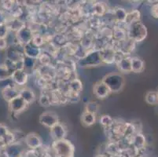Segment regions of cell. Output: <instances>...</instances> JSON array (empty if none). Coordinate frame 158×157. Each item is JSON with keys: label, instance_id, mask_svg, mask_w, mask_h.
I'll use <instances>...</instances> for the list:
<instances>
[{"label": "cell", "instance_id": "obj_1", "mask_svg": "<svg viewBox=\"0 0 158 157\" xmlns=\"http://www.w3.org/2000/svg\"><path fill=\"white\" fill-rule=\"evenodd\" d=\"M102 81L108 86L111 93H119L125 85V79L121 73H109L104 76Z\"/></svg>", "mask_w": 158, "mask_h": 157}, {"label": "cell", "instance_id": "obj_2", "mask_svg": "<svg viewBox=\"0 0 158 157\" xmlns=\"http://www.w3.org/2000/svg\"><path fill=\"white\" fill-rule=\"evenodd\" d=\"M148 31L146 26L139 21L130 24L127 28V38L134 41L135 43H140L146 38Z\"/></svg>", "mask_w": 158, "mask_h": 157}, {"label": "cell", "instance_id": "obj_3", "mask_svg": "<svg viewBox=\"0 0 158 157\" xmlns=\"http://www.w3.org/2000/svg\"><path fill=\"white\" fill-rule=\"evenodd\" d=\"M53 149L56 157H74L75 147L67 139L54 142Z\"/></svg>", "mask_w": 158, "mask_h": 157}, {"label": "cell", "instance_id": "obj_4", "mask_svg": "<svg viewBox=\"0 0 158 157\" xmlns=\"http://www.w3.org/2000/svg\"><path fill=\"white\" fill-rule=\"evenodd\" d=\"M102 64V60L99 50H93L89 52L79 60V64L80 67L83 68L96 67Z\"/></svg>", "mask_w": 158, "mask_h": 157}, {"label": "cell", "instance_id": "obj_5", "mask_svg": "<svg viewBox=\"0 0 158 157\" xmlns=\"http://www.w3.org/2000/svg\"><path fill=\"white\" fill-rule=\"evenodd\" d=\"M39 121L43 126L51 129L57 123H59V118H58V115L55 112L46 111L40 115Z\"/></svg>", "mask_w": 158, "mask_h": 157}, {"label": "cell", "instance_id": "obj_6", "mask_svg": "<svg viewBox=\"0 0 158 157\" xmlns=\"http://www.w3.org/2000/svg\"><path fill=\"white\" fill-rule=\"evenodd\" d=\"M24 142L31 150H35L42 146L43 141L40 136L35 133H29L24 138Z\"/></svg>", "mask_w": 158, "mask_h": 157}, {"label": "cell", "instance_id": "obj_7", "mask_svg": "<svg viewBox=\"0 0 158 157\" xmlns=\"http://www.w3.org/2000/svg\"><path fill=\"white\" fill-rule=\"evenodd\" d=\"M50 133H51V136L54 142H57V141L65 139L66 134H67V129L64 124L59 122L55 126L51 128Z\"/></svg>", "mask_w": 158, "mask_h": 157}, {"label": "cell", "instance_id": "obj_8", "mask_svg": "<svg viewBox=\"0 0 158 157\" xmlns=\"http://www.w3.org/2000/svg\"><path fill=\"white\" fill-rule=\"evenodd\" d=\"M17 37H18V41L21 43L24 44V46L31 43L33 38L32 31L28 26L24 25L22 28L19 30L17 33Z\"/></svg>", "mask_w": 158, "mask_h": 157}, {"label": "cell", "instance_id": "obj_9", "mask_svg": "<svg viewBox=\"0 0 158 157\" xmlns=\"http://www.w3.org/2000/svg\"><path fill=\"white\" fill-rule=\"evenodd\" d=\"M102 63L106 64H113L116 61V54L114 49L112 47H103L99 50Z\"/></svg>", "mask_w": 158, "mask_h": 157}, {"label": "cell", "instance_id": "obj_10", "mask_svg": "<svg viewBox=\"0 0 158 157\" xmlns=\"http://www.w3.org/2000/svg\"><path fill=\"white\" fill-rule=\"evenodd\" d=\"M93 92H94V94L95 95L96 97L99 99L106 98L111 93L110 89L108 88V86L102 81L97 82L94 85Z\"/></svg>", "mask_w": 158, "mask_h": 157}, {"label": "cell", "instance_id": "obj_11", "mask_svg": "<svg viewBox=\"0 0 158 157\" xmlns=\"http://www.w3.org/2000/svg\"><path fill=\"white\" fill-rule=\"evenodd\" d=\"M10 109L13 112H16V113H21V112H24V110H26L28 105L23 100L22 97L19 95L10 101Z\"/></svg>", "mask_w": 158, "mask_h": 157}, {"label": "cell", "instance_id": "obj_12", "mask_svg": "<svg viewBox=\"0 0 158 157\" xmlns=\"http://www.w3.org/2000/svg\"><path fill=\"white\" fill-rule=\"evenodd\" d=\"M119 71L123 73L131 72V57L123 56L116 61Z\"/></svg>", "mask_w": 158, "mask_h": 157}, {"label": "cell", "instance_id": "obj_13", "mask_svg": "<svg viewBox=\"0 0 158 157\" xmlns=\"http://www.w3.org/2000/svg\"><path fill=\"white\" fill-rule=\"evenodd\" d=\"M24 54L25 57L36 60L41 55V50L32 43H30L24 47Z\"/></svg>", "mask_w": 158, "mask_h": 157}, {"label": "cell", "instance_id": "obj_14", "mask_svg": "<svg viewBox=\"0 0 158 157\" xmlns=\"http://www.w3.org/2000/svg\"><path fill=\"white\" fill-rule=\"evenodd\" d=\"M13 80L15 82L18 86H24L28 82V73L24 69H17L14 70L12 74Z\"/></svg>", "mask_w": 158, "mask_h": 157}, {"label": "cell", "instance_id": "obj_15", "mask_svg": "<svg viewBox=\"0 0 158 157\" xmlns=\"http://www.w3.org/2000/svg\"><path fill=\"white\" fill-rule=\"evenodd\" d=\"M131 145L139 151L145 149L146 145V138L145 135L142 133H136L131 138Z\"/></svg>", "mask_w": 158, "mask_h": 157}, {"label": "cell", "instance_id": "obj_16", "mask_svg": "<svg viewBox=\"0 0 158 157\" xmlns=\"http://www.w3.org/2000/svg\"><path fill=\"white\" fill-rule=\"evenodd\" d=\"M96 122V114L84 111L81 115V123L84 126H91Z\"/></svg>", "mask_w": 158, "mask_h": 157}, {"label": "cell", "instance_id": "obj_17", "mask_svg": "<svg viewBox=\"0 0 158 157\" xmlns=\"http://www.w3.org/2000/svg\"><path fill=\"white\" fill-rule=\"evenodd\" d=\"M20 96L23 98V100L26 102L29 105L30 104L33 103L35 100V94L31 89L24 88L20 90Z\"/></svg>", "mask_w": 158, "mask_h": 157}, {"label": "cell", "instance_id": "obj_18", "mask_svg": "<svg viewBox=\"0 0 158 157\" xmlns=\"http://www.w3.org/2000/svg\"><path fill=\"white\" fill-rule=\"evenodd\" d=\"M145 68V63L143 59L138 57H131V72L135 73L143 72Z\"/></svg>", "mask_w": 158, "mask_h": 157}, {"label": "cell", "instance_id": "obj_19", "mask_svg": "<svg viewBox=\"0 0 158 157\" xmlns=\"http://www.w3.org/2000/svg\"><path fill=\"white\" fill-rule=\"evenodd\" d=\"M121 47H120V51L121 52V54H123V55L130 54L131 52H132L134 50L136 43L128 38L126 39L124 41L121 42Z\"/></svg>", "mask_w": 158, "mask_h": 157}, {"label": "cell", "instance_id": "obj_20", "mask_svg": "<svg viewBox=\"0 0 158 157\" xmlns=\"http://www.w3.org/2000/svg\"><path fill=\"white\" fill-rule=\"evenodd\" d=\"M141 18V13L140 11L138 10H134L130 11L129 13H127V16H126V19L124 23L129 26L130 24H133V23L136 22V21H140Z\"/></svg>", "mask_w": 158, "mask_h": 157}, {"label": "cell", "instance_id": "obj_21", "mask_svg": "<svg viewBox=\"0 0 158 157\" xmlns=\"http://www.w3.org/2000/svg\"><path fill=\"white\" fill-rule=\"evenodd\" d=\"M82 89H83V85H82L81 81L78 79H74L73 80H72L69 85V90L70 93L74 94L75 96L79 94Z\"/></svg>", "mask_w": 158, "mask_h": 157}, {"label": "cell", "instance_id": "obj_22", "mask_svg": "<svg viewBox=\"0 0 158 157\" xmlns=\"http://www.w3.org/2000/svg\"><path fill=\"white\" fill-rule=\"evenodd\" d=\"M106 152L108 153V155H112L113 157L117 156L120 154V146L115 142H112V143L109 144L106 146Z\"/></svg>", "mask_w": 158, "mask_h": 157}, {"label": "cell", "instance_id": "obj_23", "mask_svg": "<svg viewBox=\"0 0 158 157\" xmlns=\"http://www.w3.org/2000/svg\"><path fill=\"white\" fill-rule=\"evenodd\" d=\"M146 103L150 105H158V95L156 91H149L145 97Z\"/></svg>", "mask_w": 158, "mask_h": 157}, {"label": "cell", "instance_id": "obj_24", "mask_svg": "<svg viewBox=\"0 0 158 157\" xmlns=\"http://www.w3.org/2000/svg\"><path fill=\"white\" fill-rule=\"evenodd\" d=\"M113 36L114 37L115 39L118 40V41L123 42L127 38V33L122 28L116 27L113 29Z\"/></svg>", "mask_w": 158, "mask_h": 157}, {"label": "cell", "instance_id": "obj_25", "mask_svg": "<svg viewBox=\"0 0 158 157\" xmlns=\"http://www.w3.org/2000/svg\"><path fill=\"white\" fill-rule=\"evenodd\" d=\"M99 123L102 126L106 128H110L114 124V120L109 115H103L99 119Z\"/></svg>", "mask_w": 158, "mask_h": 157}, {"label": "cell", "instance_id": "obj_26", "mask_svg": "<svg viewBox=\"0 0 158 157\" xmlns=\"http://www.w3.org/2000/svg\"><path fill=\"white\" fill-rule=\"evenodd\" d=\"M114 15L117 21L121 23H124L126 19V16H127V12L123 8H120V7H117L114 10Z\"/></svg>", "mask_w": 158, "mask_h": 157}, {"label": "cell", "instance_id": "obj_27", "mask_svg": "<svg viewBox=\"0 0 158 157\" xmlns=\"http://www.w3.org/2000/svg\"><path fill=\"white\" fill-rule=\"evenodd\" d=\"M94 14L97 16H102L106 13V8L103 2H96L93 6Z\"/></svg>", "mask_w": 158, "mask_h": 157}, {"label": "cell", "instance_id": "obj_28", "mask_svg": "<svg viewBox=\"0 0 158 157\" xmlns=\"http://www.w3.org/2000/svg\"><path fill=\"white\" fill-rule=\"evenodd\" d=\"M5 91L6 93V94L5 96V98L7 99V100H9L10 101H12L14 98H15L16 97L19 96L20 94V90H18L17 89L13 88V87L6 88L5 90Z\"/></svg>", "mask_w": 158, "mask_h": 157}, {"label": "cell", "instance_id": "obj_29", "mask_svg": "<svg viewBox=\"0 0 158 157\" xmlns=\"http://www.w3.org/2000/svg\"><path fill=\"white\" fill-rule=\"evenodd\" d=\"M35 59L30 58V57H25L23 59V67L24 70L27 72V70H31L35 67Z\"/></svg>", "mask_w": 158, "mask_h": 157}, {"label": "cell", "instance_id": "obj_30", "mask_svg": "<svg viewBox=\"0 0 158 157\" xmlns=\"http://www.w3.org/2000/svg\"><path fill=\"white\" fill-rule=\"evenodd\" d=\"M85 111L91 112V113H94V114H96L98 112V105L97 102H89V103H87V105H86Z\"/></svg>", "mask_w": 158, "mask_h": 157}, {"label": "cell", "instance_id": "obj_31", "mask_svg": "<svg viewBox=\"0 0 158 157\" xmlns=\"http://www.w3.org/2000/svg\"><path fill=\"white\" fill-rule=\"evenodd\" d=\"M40 103L42 106H44V107H48V106H50L51 105V97L47 96V95H42V96L40 97Z\"/></svg>", "mask_w": 158, "mask_h": 157}, {"label": "cell", "instance_id": "obj_32", "mask_svg": "<svg viewBox=\"0 0 158 157\" xmlns=\"http://www.w3.org/2000/svg\"><path fill=\"white\" fill-rule=\"evenodd\" d=\"M31 43H32L35 46H36V47H40L44 43V38H43L41 35H36V36H34V35H33Z\"/></svg>", "mask_w": 158, "mask_h": 157}, {"label": "cell", "instance_id": "obj_33", "mask_svg": "<svg viewBox=\"0 0 158 157\" xmlns=\"http://www.w3.org/2000/svg\"><path fill=\"white\" fill-rule=\"evenodd\" d=\"M11 148L13 149H10V155H12V157H19L21 154V150L20 149L19 146H17V145H14Z\"/></svg>", "mask_w": 158, "mask_h": 157}, {"label": "cell", "instance_id": "obj_34", "mask_svg": "<svg viewBox=\"0 0 158 157\" xmlns=\"http://www.w3.org/2000/svg\"><path fill=\"white\" fill-rule=\"evenodd\" d=\"M150 13H151V15L153 16L154 18L158 19V2L156 4H153V5L152 6Z\"/></svg>", "mask_w": 158, "mask_h": 157}, {"label": "cell", "instance_id": "obj_35", "mask_svg": "<svg viewBox=\"0 0 158 157\" xmlns=\"http://www.w3.org/2000/svg\"><path fill=\"white\" fill-rule=\"evenodd\" d=\"M25 157H39L37 154H35V150H31L28 151L25 154Z\"/></svg>", "mask_w": 158, "mask_h": 157}, {"label": "cell", "instance_id": "obj_36", "mask_svg": "<svg viewBox=\"0 0 158 157\" xmlns=\"http://www.w3.org/2000/svg\"><path fill=\"white\" fill-rule=\"evenodd\" d=\"M95 157H110L108 155H106V154H98V155H96Z\"/></svg>", "mask_w": 158, "mask_h": 157}, {"label": "cell", "instance_id": "obj_37", "mask_svg": "<svg viewBox=\"0 0 158 157\" xmlns=\"http://www.w3.org/2000/svg\"><path fill=\"white\" fill-rule=\"evenodd\" d=\"M116 157H127V156H126V155H123V154L120 153V155H117V156H116Z\"/></svg>", "mask_w": 158, "mask_h": 157}, {"label": "cell", "instance_id": "obj_38", "mask_svg": "<svg viewBox=\"0 0 158 157\" xmlns=\"http://www.w3.org/2000/svg\"><path fill=\"white\" fill-rule=\"evenodd\" d=\"M157 113H158V105H157Z\"/></svg>", "mask_w": 158, "mask_h": 157}, {"label": "cell", "instance_id": "obj_39", "mask_svg": "<svg viewBox=\"0 0 158 157\" xmlns=\"http://www.w3.org/2000/svg\"><path fill=\"white\" fill-rule=\"evenodd\" d=\"M156 93H157V95H158V90H157V91H156Z\"/></svg>", "mask_w": 158, "mask_h": 157}]
</instances>
